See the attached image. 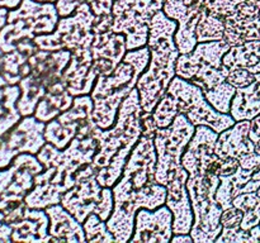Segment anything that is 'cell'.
Wrapping results in <instances>:
<instances>
[{
	"mask_svg": "<svg viewBox=\"0 0 260 243\" xmlns=\"http://www.w3.org/2000/svg\"><path fill=\"white\" fill-rule=\"evenodd\" d=\"M156 162L154 137L141 136L124 165L122 176L112 186L114 207L106 223L116 242L131 239L140 209L155 210L167 201V186L155 180Z\"/></svg>",
	"mask_w": 260,
	"mask_h": 243,
	"instance_id": "6da1fadb",
	"label": "cell"
},
{
	"mask_svg": "<svg viewBox=\"0 0 260 243\" xmlns=\"http://www.w3.org/2000/svg\"><path fill=\"white\" fill-rule=\"evenodd\" d=\"M98 143L93 137H75L66 148L58 149L46 142L37 153L45 171L35 177V186L25 196L29 209H46L61 202V196L75 185L79 170L93 162Z\"/></svg>",
	"mask_w": 260,
	"mask_h": 243,
	"instance_id": "7a4b0ae2",
	"label": "cell"
},
{
	"mask_svg": "<svg viewBox=\"0 0 260 243\" xmlns=\"http://www.w3.org/2000/svg\"><path fill=\"white\" fill-rule=\"evenodd\" d=\"M142 113L139 90L135 88L122 101L113 126L107 129L95 127L91 132L98 143L91 164L98 170L96 179L102 186L112 187L122 176L124 165L142 136Z\"/></svg>",
	"mask_w": 260,
	"mask_h": 243,
	"instance_id": "3957f363",
	"label": "cell"
},
{
	"mask_svg": "<svg viewBox=\"0 0 260 243\" xmlns=\"http://www.w3.org/2000/svg\"><path fill=\"white\" fill-rule=\"evenodd\" d=\"M150 62L140 76L136 88L140 94V103L146 113H152L162 96L167 94L173 78L177 76L175 65L180 56L174 35L178 22L170 19L162 10H159L149 23Z\"/></svg>",
	"mask_w": 260,
	"mask_h": 243,
	"instance_id": "277c9868",
	"label": "cell"
},
{
	"mask_svg": "<svg viewBox=\"0 0 260 243\" xmlns=\"http://www.w3.org/2000/svg\"><path fill=\"white\" fill-rule=\"evenodd\" d=\"M150 62L149 46L127 51L126 56L109 75H99L90 96L93 120L102 129L111 128L117 119L122 101L136 88L140 76Z\"/></svg>",
	"mask_w": 260,
	"mask_h": 243,
	"instance_id": "5b68a950",
	"label": "cell"
},
{
	"mask_svg": "<svg viewBox=\"0 0 260 243\" xmlns=\"http://www.w3.org/2000/svg\"><path fill=\"white\" fill-rule=\"evenodd\" d=\"M220 182V176L208 172L189 174L188 177L187 190L194 215L189 234L196 243L216 242L222 232L220 219L223 209L215 197Z\"/></svg>",
	"mask_w": 260,
	"mask_h": 243,
	"instance_id": "8992f818",
	"label": "cell"
},
{
	"mask_svg": "<svg viewBox=\"0 0 260 243\" xmlns=\"http://www.w3.org/2000/svg\"><path fill=\"white\" fill-rule=\"evenodd\" d=\"M230 47L223 39L198 42L192 52L178 57L175 73L203 91L210 90L228 78L230 68L223 65L222 58Z\"/></svg>",
	"mask_w": 260,
	"mask_h": 243,
	"instance_id": "52a82bcc",
	"label": "cell"
},
{
	"mask_svg": "<svg viewBox=\"0 0 260 243\" xmlns=\"http://www.w3.org/2000/svg\"><path fill=\"white\" fill-rule=\"evenodd\" d=\"M98 170L93 164L81 167L76 176V182L70 190L62 194L61 204L80 223L95 213L102 220L107 222L113 212L114 199L112 187H104L99 184Z\"/></svg>",
	"mask_w": 260,
	"mask_h": 243,
	"instance_id": "ba28073f",
	"label": "cell"
},
{
	"mask_svg": "<svg viewBox=\"0 0 260 243\" xmlns=\"http://www.w3.org/2000/svg\"><path fill=\"white\" fill-rule=\"evenodd\" d=\"M71 58V51L38 50L29 57V73L20 83L23 96L19 101V111L30 115L37 104L52 84L61 80L63 70Z\"/></svg>",
	"mask_w": 260,
	"mask_h": 243,
	"instance_id": "9c48e42d",
	"label": "cell"
},
{
	"mask_svg": "<svg viewBox=\"0 0 260 243\" xmlns=\"http://www.w3.org/2000/svg\"><path fill=\"white\" fill-rule=\"evenodd\" d=\"M196 132V126L183 113L167 128H157L154 137L157 162L155 180L167 186L175 172L183 169L182 157Z\"/></svg>",
	"mask_w": 260,
	"mask_h": 243,
	"instance_id": "30bf717a",
	"label": "cell"
},
{
	"mask_svg": "<svg viewBox=\"0 0 260 243\" xmlns=\"http://www.w3.org/2000/svg\"><path fill=\"white\" fill-rule=\"evenodd\" d=\"M95 18L90 5L83 3L73 14L60 18L52 33L37 35L33 42L45 51L69 50L73 52L78 48L89 47L94 39Z\"/></svg>",
	"mask_w": 260,
	"mask_h": 243,
	"instance_id": "8fae6325",
	"label": "cell"
},
{
	"mask_svg": "<svg viewBox=\"0 0 260 243\" xmlns=\"http://www.w3.org/2000/svg\"><path fill=\"white\" fill-rule=\"evenodd\" d=\"M168 93L177 99L179 113L184 114L196 127L207 126L221 133L236 123L231 114L220 113L208 103L200 86L179 76L173 78Z\"/></svg>",
	"mask_w": 260,
	"mask_h": 243,
	"instance_id": "7c38bea8",
	"label": "cell"
},
{
	"mask_svg": "<svg viewBox=\"0 0 260 243\" xmlns=\"http://www.w3.org/2000/svg\"><path fill=\"white\" fill-rule=\"evenodd\" d=\"M94 103L90 94L74 98L71 108L46 123L45 139L58 149H63L75 137H90L96 124L93 120Z\"/></svg>",
	"mask_w": 260,
	"mask_h": 243,
	"instance_id": "4fadbf2b",
	"label": "cell"
},
{
	"mask_svg": "<svg viewBox=\"0 0 260 243\" xmlns=\"http://www.w3.org/2000/svg\"><path fill=\"white\" fill-rule=\"evenodd\" d=\"M60 15L55 3H40L36 0H23L18 10L9 15L10 27L7 28V42L12 47L13 40L18 38H29L40 34L52 33L57 25Z\"/></svg>",
	"mask_w": 260,
	"mask_h": 243,
	"instance_id": "5bb4252c",
	"label": "cell"
},
{
	"mask_svg": "<svg viewBox=\"0 0 260 243\" xmlns=\"http://www.w3.org/2000/svg\"><path fill=\"white\" fill-rule=\"evenodd\" d=\"M206 0H167L162 12L178 22L174 39L180 55L190 53L197 46L196 28L205 10Z\"/></svg>",
	"mask_w": 260,
	"mask_h": 243,
	"instance_id": "9a60e30c",
	"label": "cell"
},
{
	"mask_svg": "<svg viewBox=\"0 0 260 243\" xmlns=\"http://www.w3.org/2000/svg\"><path fill=\"white\" fill-rule=\"evenodd\" d=\"M173 217L172 210L167 204L157 209H140L135 218V229L131 237V242H170L173 234Z\"/></svg>",
	"mask_w": 260,
	"mask_h": 243,
	"instance_id": "2e32d148",
	"label": "cell"
},
{
	"mask_svg": "<svg viewBox=\"0 0 260 243\" xmlns=\"http://www.w3.org/2000/svg\"><path fill=\"white\" fill-rule=\"evenodd\" d=\"M189 177V172L183 167L179 171L175 172L167 185L168 194L167 201L173 213V232L174 234H188L192 229L193 215L192 202H190L189 192L187 190V180Z\"/></svg>",
	"mask_w": 260,
	"mask_h": 243,
	"instance_id": "e0dca14e",
	"label": "cell"
},
{
	"mask_svg": "<svg viewBox=\"0 0 260 243\" xmlns=\"http://www.w3.org/2000/svg\"><path fill=\"white\" fill-rule=\"evenodd\" d=\"M93 70L96 75H109L121 63L127 53L126 37L112 29L94 33L90 45Z\"/></svg>",
	"mask_w": 260,
	"mask_h": 243,
	"instance_id": "ac0fdd59",
	"label": "cell"
},
{
	"mask_svg": "<svg viewBox=\"0 0 260 243\" xmlns=\"http://www.w3.org/2000/svg\"><path fill=\"white\" fill-rule=\"evenodd\" d=\"M98 75L93 70V57L90 46L71 52V58L63 70L61 81L69 93L75 98L91 93Z\"/></svg>",
	"mask_w": 260,
	"mask_h": 243,
	"instance_id": "d6986e66",
	"label": "cell"
},
{
	"mask_svg": "<svg viewBox=\"0 0 260 243\" xmlns=\"http://www.w3.org/2000/svg\"><path fill=\"white\" fill-rule=\"evenodd\" d=\"M216 131L207 126H197L192 139L182 157V165L189 174L207 172L211 162L217 158L215 144L218 138Z\"/></svg>",
	"mask_w": 260,
	"mask_h": 243,
	"instance_id": "ffe728a7",
	"label": "cell"
},
{
	"mask_svg": "<svg viewBox=\"0 0 260 243\" xmlns=\"http://www.w3.org/2000/svg\"><path fill=\"white\" fill-rule=\"evenodd\" d=\"M250 120L236 122L233 127L218 134L215 144V153L220 158H236L255 152V146L249 138Z\"/></svg>",
	"mask_w": 260,
	"mask_h": 243,
	"instance_id": "44dd1931",
	"label": "cell"
},
{
	"mask_svg": "<svg viewBox=\"0 0 260 243\" xmlns=\"http://www.w3.org/2000/svg\"><path fill=\"white\" fill-rule=\"evenodd\" d=\"M45 210L50 218L48 232L56 242H86L83 223L68 212L61 202L50 205Z\"/></svg>",
	"mask_w": 260,
	"mask_h": 243,
	"instance_id": "7402d4cb",
	"label": "cell"
},
{
	"mask_svg": "<svg viewBox=\"0 0 260 243\" xmlns=\"http://www.w3.org/2000/svg\"><path fill=\"white\" fill-rule=\"evenodd\" d=\"M19 218L20 222L15 225L13 239L27 242H56L55 238L48 232L50 218L46 210H28L23 208Z\"/></svg>",
	"mask_w": 260,
	"mask_h": 243,
	"instance_id": "603a6c76",
	"label": "cell"
},
{
	"mask_svg": "<svg viewBox=\"0 0 260 243\" xmlns=\"http://www.w3.org/2000/svg\"><path fill=\"white\" fill-rule=\"evenodd\" d=\"M167 0H114L112 15L117 22L145 23L162 10Z\"/></svg>",
	"mask_w": 260,
	"mask_h": 243,
	"instance_id": "cb8c5ba5",
	"label": "cell"
},
{
	"mask_svg": "<svg viewBox=\"0 0 260 243\" xmlns=\"http://www.w3.org/2000/svg\"><path fill=\"white\" fill-rule=\"evenodd\" d=\"M74 103V96L69 93L62 81L58 80L57 83L52 84L47 89L43 98L37 104L35 110V116L41 122L48 123L50 120L60 115L62 111L71 108Z\"/></svg>",
	"mask_w": 260,
	"mask_h": 243,
	"instance_id": "d4e9b609",
	"label": "cell"
},
{
	"mask_svg": "<svg viewBox=\"0 0 260 243\" xmlns=\"http://www.w3.org/2000/svg\"><path fill=\"white\" fill-rule=\"evenodd\" d=\"M230 114L236 122L251 120L260 114V72L255 73V80L251 85L236 89Z\"/></svg>",
	"mask_w": 260,
	"mask_h": 243,
	"instance_id": "484cf974",
	"label": "cell"
},
{
	"mask_svg": "<svg viewBox=\"0 0 260 243\" xmlns=\"http://www.w3.org/2000/svg\"><path fill=\"white\" fill-rule=\"evenodd\" d=\"M223 40L233 47L249 40H260V18H238L230 14L223 19Z\"/></svg>",
	"mask_w": 260,
	"mask_h": 243,
	"instance_id": "4316f807",
	"label": "cell"
},
{
	"mask_svg": "<svg viewBox=\"0 0 260 243\" xmlns=\"http://www.w3.org/2000/svg\"><path fill=\"white\" fill-rule=\"evenodd\" d=\"M223 65L230 70L246 68L250 72H260V40H249L240 46H233L222 58Z\"/></svg>",
	"mask_w": 260,
	"mask_h": 243,
	"instance_id": "83f0119b",
	"label": "cell"
},
{
	"mask_svg": "<svg viewBox=\"0 0 260 243\" xmlns=\"http://www.w3.org/2000/svg\"><path fill=\"white\" fill-rule=\"evenodd\" d=\"M233 205L243 210L244 217L240 224L243 229H251L260 224V196L256 191L239 194L234 197Z\"/></svg>",
	"mask_w": 260,
	"mask_h": 243,
	"instance_id": "f1b7e54d",
	"label": "cell"
},
{
	"mask_svg": "<svg viewBox=\"0 0 260 243\" xmlns=\"http://www.w3.org/2000/svg\"><path fill=\"white\" fill-rule=\"evenodd\" d=\"M196 35L198 42H211L221 40L225 35V22L223 19L208 14L207 10H203L201 19L196 28Z\"/></svg>",
	"mask_w": 260,
	"mask_h": 243,
	"instance_id": "f546056e",
	"label": "cell"
},
{
	"mask_svg": "<svg viewBox=\"0 0 260 243\" xmlns=\"http://www.w3.org/2000/svg\"><path fill=\"white\" fill-rule=\"evenodd\" d=\"M203 94H205L208 103L216 110H218L220 113L230 114L231 103H233V99L236 94V88H234L231 84H229L228 81H223L220 85L215 86L210 90L203 91Z\"/></svg>",
	"mask_w": 260,
	"mask_h": 243,
	"instance_id": "4dcf8cb0",
	"label": "cell"
},
{
	"mask_svg": "<svg viewBox=\"0 0 260 243\" xmlns=\"http://www.w3.org/2000/svg\"><path fill=\"white\" fill-rule=\"evenodd\" d=\"M86 242H116L113 233L108 229L107 223L95 213H91L83 223Z\"/></svg>",
	"mask_w": 260,
	"mask_h": 243,
	"instance_id": "1f68e13d",
	"label": "cell"
},
{
	"mask_svg": "<svg viewBox=\"0 0 260 243\" xmlns=\"http://www.w3.org/2000/svg\"><path fill=\"white\" fill-rule=\"evenodd\" d=\"M179 114V108H178V101L170 93L165 94L161 100L155 106L152 115H154L156 126L159 128H167L174 122L175 116Z\"/></svg>",
	"mask_w": 260,
	"mask_h": 243,
	"instance_id": "d6a6232c",
	"label": "cell"
},
{
	"mask_svg": "<svg viewBox=\"0 0 260 243\" xmlns=\"http://www.w3.org/2000/svg\"><path fill=\"white\" fill-rule=\"evenodd\" d=\"M243 243V242H260V224L255 225L251 229H243V228H233L225 229L216 238V243Z\"/></svg>",
	"mask_w": 260,
	"mask_h": 243,
	"instance_id": "836d02e7",
	"label": "cell"
},
{
	"mask_svg": "<svg viewBox=\"0 0 260 243\" xmlns=\"http://www.w3.org/2000/svg\"><path fill=\"white\" fill-rule=\"evenodd\" d=\"M243 2L245 0H211V2L206 3L205 8L208 14L225 19Z\"/></svg>",
	"mask_w": 260,
	"mask_h": 243,
	"instance_id": "e575fe53",
	"label": "cell"
},
{
	"mask_svg": "<svg viewBox=\"0 0 260 243\" xmlns=\"http://www.w3.org/2000/svg\"><path fill=\"white\" fill-rule=\"evenodd\" d=\"M254 80H255V73L250 72L246 68H234V70H230L228 78H226V81L236 89L246 88V86L251 85Z\"/></svg>",
	"mask_w": 260,
	"mask_h": 243,
	"instance_id": "d590c367",
	"label": "cell"
},
{
	"mask_svg": "<svg viewBox=\"0 0 260 243\" xmlns=\"http://www.w3.org/2000/svg\"><path fill=\"white\" fill-rule=\"evenodd\" d=\"M244 213L236 207H230L225 209L221 214V224L225 229H233V228H240L241 220H243Z\"/></svg>",
	"mask_w": 260,
	"mask_h": 243,
	"instance_id": "8d00e7d4",
	"label": "cell"
},
{
	"mask_svg": "<svg viewBox=\"0 0 260 243\" xmlns=\"http://www.w3.org/2000/svg\"><path fill=\"white\" fill-rule=\"evenodd\" d=\"M83 3H86V0H57L55 4L57 8L58 15L60 18H62L73 14Z\"/></svg>",
	"mask_w": 260,
	"mask_h": 243,
	"instance_id": "74e56055",
	"label": "cell"
},
{
	"mask_svg": "<svg viewBox=\"0 0 260 243\" xmlns=\"http://www.w3.org/2000/svg\"><path fill=\"white\" fill-rule=\"evenodd\" d=\"M86 3L90 5L91 10L96 17H102V15L112 14L114 0H86Z\"/></svg>",
	"mask_w": 260,
	"mask_h": 243,
	"instance_id": "f35d334b",
	"label": "cell"
},
{
	"mask_svg": "<svg viewBox=\"0 0 260 243\" xmlns=\"http://www.w3.org/2000/svg\"><path fill=\"white\" fill-rule=\"evenodd\" d=\"M141 123H142V136L155 137L159 127L156 126V122H155L152 113H146V111H144L141 115Z\"/></svg>",
	"mask_w": 260,
	"mask_h": 243,
	"instance_id": "ab89813d",
	"label": "cell"
},
{
	"mask_svg": "<svg viewBox=\"0 0 260 243\" xmlns=\"http://www.w3.org/2000/svg\"><path fill=\"white\" fill-rule=\"evenodd\" d=\"M240 167V164L236 158H222V164H221V170H220V177L223 176H230V175L235 174L236 171Z\"/></svg>",
	"mask_w": 260,
	"mask_h": 243,
	"instance_id": "60d3db41",
	"label": "cell"
},
{
	"mask_svg": "<svg viewBox=\"0 0 260 243\" xmlns=\"http://www.w3.org/2000/svg\"><path fill=\"white\" fill-rule=\"evenodd\" d=\"M239 164H240L241 169L244 170L255 169V167L260 164V154L256 153V152L245 154V156H243L239 159Z\"/></svg>",
	"mask_w": 260,
	"mask_h": 243,
	"instance_id": "b9f144b4",
	"label": "cell"
},
{
	"mask_svg": "<svg viewBox=\"0 0 260 243\" xmlns=\"http://www.w3.org/2000/svg\"><path fill=\"white\" fill-rule=\"evenodd\" d=\"M259 186H260V164L255 167V169H253V171H251V180L243 187V189H241V194H243V192L256 191Z\"/></svg>",
	"mask_w": 260,
	"mask_h": 243,
	"instance_id": "7bdbcfd3",
	"label": "cell"
},
{
	"mask_svg": "<svg viewBox=\"0 0 260 243\" xmlns=\"http://www.w3.org/2000/svg\"><path fill=\"white\" fill-rule=\"evenodd\" d=\"M249 138L253 141V143L260 139V114L254 116L250 120V129H249Z\"/></svg>",
	"mask_w": 260,
	"mask_h": 243,
	"instance_id": "ee69618b",
	"label": "cell"
},
{
	"mask_svg": "<svg viewBox=\"0 0 260 243\" xmlns=\"http://www.w3.org/2000/svg\"><path fill=\"white\" fill-rule=\"evenodd\" d=\"M170 242H174V243H192L194 242L192 238V235L188 233V234H173L172 240Z\"/></svg>",
	"mask_w": 260,
	"mask_h": 243,
	"instance_id": "f6af8a7d",
	"label": "cell"
},
{
	"mask_svg": "<svg viewBox=\"0 0 260 243\" xmlns=\"http://www.w3.org/2000/svg\"><path fill=\"white\" fill-rule=\"evenodd\" d=\"M254 5H255L256 9L259 10V18H260V0H250Z\"/></svg>",
	"mask_w": 260,
	"mask_h": 243,
	"instance_id": "bcb514c9",
	"label": "cell"
},
{
	"mask_svg": "<svg viewBox=\"0 0 260 243\" xmlns=\"http://www.w3.org/2000/svg\"><path fill=\"white\" fill-rule=\"evenodd\" d=\"M254 146H255V152H256V153L260 154V139H259L258 142H255V143H254Z\"/></svg>",
	"mask_w": 260,
	"mask_h": 243,
	"instance_id": "7dc6e473",
	"label": "cell"
},
{
	"mask_svg": "<svg viewBox=\"0 0 260 243\" xmlns=\"http://www.w3.org/2000/svg\"><path fill=\"white\" fill-rule=\"evenodd\" d=\"M36 2H40V3H56L57 0H36Z\"/></svg>",
	"mask_w": 260,
	"mask_h": 243,
	"instance_id": "c3c4849f",
	"label": "cell"
},
{
	"mask_svg": "<svg viewBox=\"0 0 260 243\" xmlns=\"http://www.w3.org/2000/svg\"><path fill=\"white\" fill-rule=\"evenodd\" d=\"M256 194H258V195H259V196H260V186L258 187V190H256Z\"/></svg>",
	"mask_w": 260,
	"mask_h": 243,
	"instance_id": "681fc988",
	"label": "cell"
},
{
	"mask_svg": "<svg viewBox=\"0 0 260 243\" xmlns=\"http://www.w3.org/2000/svg\"><path fill=\"white\" fill-rule=\"evenodd\" d=\"M208 2H211V0H206V3H208Z\"/></svg>",
	"mask_w": 260,
	"mask_h": 243,
	"instance_id": "f907efd6",
	"label": "cell"
}]
</instances>
